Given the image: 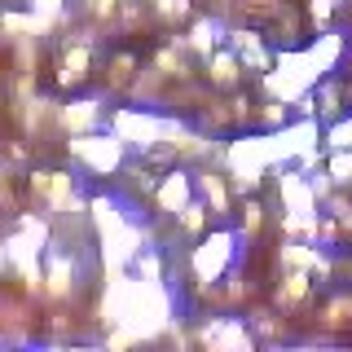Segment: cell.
Segmentation results:
<instances>
[{
  "mask_svg": "<svg viewBox=\"0 0 352 352\" xmlns=\"http://www.w3.org/2000/svg\"><path fill=\"white\" fill-rule=\"evenodd\" d=\"M181 203H185V181H181V176H168V185H163V207L176 212Z\"/></svg>",
  "mask_w": 352,
  "mask_h": 352,
  "instance_id": "cell-1",
  "label": "cell"
},
{
  "mask_svg": "<svg viewBox=\"0 0 352 352\" xmlns=\"http://www.w3.org/2000/svg\"><path fill=\"white\" fill-rule=\"evenodd\" d=\"M234 75H238V62H234V58H225V53H220V58H216V80L225 84V80H234Z\"/></svg>",
  "mask_w": 352,
  "mask_h": 352,
  "instance_id": "cell-2",
  "label": "cell"
}]
</instances>
